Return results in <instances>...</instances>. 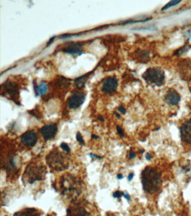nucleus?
Listing matches in <instances>:
<instances>
[{"mask_svg": "<svg viewBox=\"0 0 191 216\" xmlns=\"http://www.w3.org/2000/svg\"><path fill=\"white\" fill-rule=\"evenodd\" d=\"M141 179L143 190L146 193L152 194L160 190L162 180L161 174L156 168L147 166L142 171Z\"/></svg>", "mask_w": 191, "mask_h": 216, "instance_id": "f257e3e1", "label": "nucleus"}, {"mask_svg": "<svg viewBox=\"0 0 191 216\" xmlns=\"http://www.w3.org/2000/svg\"><path fill=\"white\" fill-rule=\"evenodd\" d=\"M82 189V181L70 174L62 176L59 182V191L61 195L70 199L79 197Z\"/></svg>", "mask_w": 191, "mask_h": 216, "instance_id": "f03ea898", "label": "nucleus"}, {"mask_svg": "<svg viewBox=\"0 0 191 216\" xmlns=\"http://www.w3.org/2000/svg\"><path fill=\"white\" fill-rule=\"evenodd\" d=\"M47 174V168L41 162H30L26 166L22 177L24 185L33 184L38 181L44 180Z\"/></svg>", "mask_w": 191, "mask_h": 216, "instance_id": "7ed1b4c3", "label": "nucleus"}, {"mask_svg": "<svg viewBox=\"0 0 191 216\" xmlns=\"http://www.w3.org/2000/svg\"><path fill=\"white\" fill-rule=\"evenodd\" d=\"M45 160L51 169L56 171H64L68 169L70 163V155L54 148L46 156Z\"/></svg>", "mask_w": 191, "mask_h": 216, "instance_id": "20e7f679", "label": "nucleus"}, {"mask_svg": "<svg viewBox=\"0 0 191 216\" xmlns=\"http://www.w3.org/2000/svg\"><path fill=\"white\" fill-rule=\"evenodd\" d=\"M142 77L147 82L157 86L163 85L165 79L164 71L159 67L147 69Z\"/></svg>", "mask_w": 191, "mask_h": 216, "instance_id": "39448f33", "label": "nucleus"}, {"mask_svg": "<svg viewBox=\"0 0 191 216\" xmlns=\"http://www.w3.org/2000/svg\"><path fill=\"white\" fill-rule=\"evenodd\" d=\"M38 139V135L34 130L26 131L20 137V142L22 145L27 148H31L36 145Z\"/></svg>", "mask_w": 191, "mask_h": 216, "instance_id": "423d86ee", "label": "nucleus"}, {"mask_svg": "<svg viewBox=\"0 0 191 216\" xmlns=\"http://www.w3.org/2000/svg\"><path fill=\"white\" fill-rule=\"evenodd\" d=\"M16 155L15 154H10L5 158L4 161L2 162V168L8 174H14L17 172L18 168L16 162Z\"/></svg>", "mask_w": 191, "mask_h": 216, "instance_id": "0eeeda50", "label": "nucleus"}, {"mask_svg": "<svg viewBox=\"0 0 191 216\" xmlns=\"http://www.w3.org/2000/svg\"><path fill=\"white\" fill-rule=\"evenodd\" d=\"M58 131V127L56 123L45 125L40 129V133L45 141L51 140L56 136Z\"/></svg>", "mask_w": 191, "mask_h": 216, "instance_id": "6e6552de", "label": "nucleus"}, {"mask_svg": "<svg viewBox=\"0 0 191 216\" xmlns=\"http://www.w3.org/2000/svg\"><path fill=\"white\" fill-rule=\"evenodd\" d=\"M180 134L183 142L191 144V118L187 120L181 125Z\"/></svg>", "mask_w": 191, "mask_h": 216, "instance_id": "1a4fd4ad", "label": "nucleus"}, {"mask_svg": "<svg viewBox=\"0 0 191 216\" xmlns=\"http://www.w3.org/2000/svg\"><path fill=\"white\" fill-rule=\"evenodd\" d=\"M85 95L82 92H76L68 99V105L71 109H77L80 108L85 101Z\"/></svg>", "mask_w": 191, "mask_h": 216, "instance_id": "9d476101", "label": "nucleus"}, {"mask_svg": "<svg viewBox=\"0 0 191 216\" xmlns=\"http://www.w3.org/2000/svg\"><path fill=\"white\" fill-rule=\"evenodd\" d=\"M118 87V81L114 77H109L104 81L101 90L105 94H112Z\"/></svg>", "mask_w": 191, "mask_h": 216, "instance_id": "9b49d317", "label": "nucleus"}, {"mask_svg": "<svg viewBox=\"0 0 191 216\" xmlns=\"http://www.w3.org/2000/svg\"><path fill=\"white\" fill-rule=\"evenodd\" d=\"M67 216H91L80 203H77L67 210Z\"/></svg>", "mask_w": 191, "mask_h": 216, "instance_id": "f8f14e48", "label": "nucleus"}, {"mask_svg": "<svg viewBox=\"0 0 191 216\" xmlns=\"http://www.w3.org/2000/svg\"><path fill=\"white\" fill-rule=\"evenodd\" d=\"M165 102L169 105L171 106H175L178 105V104L180 100V96L179 94L174 89H170L169 90L165 96Z\"/></svg>", "mask_w": 191, "mask_h": 216, "instance_id": "ddd939ff", "label": "nucleus"}, {"mask_svg": "<svg viewBox=\"0 0 191 216\" xmlns=\"http://www.w3.org/2000/svg\"><path fill=\"white\" fill-rule=\"evenodd\" d=\"M82 46L78 42L69 43L63 48V52L73 55H80L82 54Z\"/></svg>", "mask_w": 191, "mask_h": 216, "instance_id": "4468645a", "label": "nucleus"}, {"mask_svg": "<svg viewBox=\"0 0 191 216\" xmlns=\"http://www.w3.org/2000/svg\"><path fill=\"white\" fill-rule=\"evenodd\" d=\"M2 87H4V90L6 93L12 97V99H15L16 96L18 95V87L15 83L6 81L4 83V86H2Z\"/></svg>", "mask_w": 191, "mask_h": 216, "instance_id": "2eb2a0df", "label": "nucleus"}, {"mask_svg": "<svg viewBox=\"0 0 191 216\" xmlns=\"http://www.w3.org/2000/svg\"><path fill=\"white\" fill-rule=\"evenodd\" d=\"M13 216H41L40 211L35 208H26L17 211Z\"/></svg>", "mask_w": 191, "mask_h": 216, "instance_id": "dca6fc26", "label": "nucleus"}, {"mask_svg": "<svg viewBox=\"0 0 191 216\" xmlns=\"http://www.w3.org/2000/svg\"><path fill=\"white\" fill-rule=\"evenodd\" d=\"M87 78H88V76L86 75L84 76H82V77L77 78L75 82L76 85L77 86H80V87L84 85L85 83L86 82V81L87 80Z\"/></svg>", "mask_w": 191, "mask_h": 216, "instance_id": "f3484780", "label": "nucleus"}, {"mask_svg": "<svg viewBox=\"0 0 191 216\" xmlns=\"http://www.w3.org/2000/svg\"><path fill=\"white\" fill-rule=\"evenodd\" d=\"M180 2H181V1H178V0L171 1L170 2H169V3H167L165 6H164L163 7V8L161 9V11L166 10L168 9L169 8L171 7L172 6H175V5H178V3H179Z\"/></svg>", "mask_w": 191, "mask_h": 216, "instance_id": "a211bd4d", "label": "nucleus"}, {"mask_svg": "<svg viewBox=\"0 0 191 216\" xmlns=\"http://www.w3.org/2000/svg\"><path fill=\"white\" fill-rule=\"evenodd\" d=\"M47 91V86L44 83H43L40 85L37 88V92L40 95H43L46 93Z\"/></svg>", "mask_w": 191, "mask_h": 216, "instance_id": "6ab92c4d", "label": "nucleus"}, {"mask_svg": "<svg viewBox=\"0 0 191 216\" xmlns=\"http://www.w3.org/2000/svg\"><path fill=\"white\" fill-rule=\"evenodd\" d=\"M60 147L62 149V150L65 151L66 153H70L71 151V149L69 146V145H68L67 143L65 142H62L61 144L60 145Z\"/></svg>", "mask_w": 191, "mask_h": 216, "instance_id": "aec40b11", "label": "nucleus"}, {"mask_svg": "<svg viewBox=\"0 0 191 216\" xmlns=\"http://www.w3.org/2000/svg\"><path fill=\"white\" fill-rule=\"evenodd\" d=\"M76 140L81 144V145H85L84 140L83 139V137L82 136V134L80 132H77L76 136Z\"/></svg>", "mask_w": 191, "mask_h": 216, "instance_id": "412c9836", "label": "nucleus"}, {"mask_svg": "<svg viewBox=\"0 0 191 216\" xmlns=\"http://www.w3.org/2000/svg\"><path fill=\"white\" fill-rule=\"evenodd\" d=\"M124 194V192H122V191H116L113 193V196L114 198L120 199L122 196H123Z\"/></svg>", "mask_w": 191, "mask_h": 216, "instance_id": "4be33fe9", "label": "nucleus"}, {"mask_svg": "<svg viewBox=\"0 0 191 216\" xmlns=\"http://www.w3.org/2000/svg\"><path fill=\"white\" fill-rule=\"evenodd\" d=\"M117 128V132H118V135L121 137H123L124 136V131L123 130V129L121 128L120 126L119 125H117L116 127Z\"/></svg>", "mask_w": 191, "mask_h": 216, "instance_id": "5701e85b", "label": "nucleus"}, {"mask_svg": "<svg viewBox=\"0 0 191 216\" xmlns=\"http://www.w3.org/2000/svg\"><path fill=\"white\" fill-rule=\"evenodd\" d=\"M89 156L92 158V159H103V157L102 156H99V155H98L96 154H94L90 153L89 154Z\"/></svg>", "mask_w": 191, "mask_h": 216, "instance_id": "b1692460", "label": "nucleus"}, {"mask_svg": "<svg viewBox=\"0 0 191 216\" xmlns=\"http://www.w3.org/2000/svg\"><path fill=\"white\" fill-rule=\"evenodd\" d=\"M118 110H119V112H121L122 114H126V109H125L123 106H122V105H121V106L118 108Z\"/></svg>", "mask_w": 191, "mask_h": 216, "instance_id": "393cba45", "label": "nucleus"}, {"mask_svg": "<svg viewBox=\"0 0 191 216\" xmlns=\"http://www.w3.org/2000/svg\"><path fill=\"white\" fill-rule=\"evenodd\" d=\"M135 156H136V154H135V152L133 151L132 149H131L129 151V160L133 159Z\"/></svg>", "mask_w": 191, "mask_h": 216, "instance_id": "a878e982", "label": "nucleus"}, {"mask_svg": "<svg viewBox=\"0 0 191 216\" xmlns=\"http://www.w3.org/2000/svg\"><path fill=\"white\" fill-rule=\"evenodd\" d=\"M133 177H134V174H133V172H131V173H130V174H129V175L128 176V177H127V179H128V180L129 181H131V180H132V179H133Z\"/></svg>", "mask_w": 191, "mask_h": 216, "instance_id": "bb28decb", "label": "nucleus"}, {"mask_svg": "<svg viewBox=\"0 0 191 216\" xmlns=\"http://www.w3.org/2000/svg\"><path fill=\"white\" fill-rule=\"evenodd\" d=\"M123 196L124 197V198L127 199L128 201H129V200H131V196H130V195H129L127 193H124V194Z\"/></svg>", "mask_w": 191, "mask_h": 216, "instance_id": "cd10ccee", "label": "nucleus"}, {"mask_svg": "<svg viewBox=\"0 0 191 216\" xmlns=\"http://www.w3.org/2000/svg\"><path fill=\"white\" fill-rule=\"evenodd\" d=\"M152 158V156L149 153H147L146 154V159L147 160H150Z\"/></svg>", "mask_w": 191, "mask_h": 216, "instance_id": "c85d7f7f", "label": "nucleus"}, {"mask_svg": "<svg viewBox=\"0 0 191 216\" xmlns=\"http://www.w3.org/2000/svg\"><path fill=\"white\" fill-rule=\"evenodd\" d=\"M117 178L118 179H123V176L122 174H117Z\"/></svg>", "mask_w": 191, "mask_h": 216, "instance_id": "c756f323", "label": "nucleus"}, {"mask_svg": "<svg viewBox=\"0 0 191 216\" xmlns=\"http://www.w3.org/2000/svg\"><path fill=\"white\" fill-rule=\"evenodd\" d=\"M91 138L93 139H98L99 138V137L98 136H97V135H91Z\"/></svg>", "mask_w": 191, "mask_h": 216, "instance_id": "7c9ffc66", "label": "nucleus"}, {"mask_svg": "<svg viewBox=\"0 0 191 216\" xmlns=\"http://www.w3.org/2000/svg\"><path fill=\"white\" fill-rule=\"evenodd\" d=\"M98 119L99 120H100L101 122H104V119H103V117L101 116V115H99L98 117Z\"/></svg>", "mask_w": 191, "mask_h": 216, "instance_id": "2f4dec72", "label": "nucleus"}, {"mask_svg": "<svg viewBox=\"0 0 191 216\" xmlns=\"http://www.w3.org/2000/svg\"><path fill=\"white\" fill-rule=\"evenodd\" d=\"M114 114H115V116L117 117V118H120V115L118 114V113H117V112H114Z\"/></svg>", "mask_w": 191, "mask_h": 216, "instance_id": "473e14b6", "label": "nucleus"}]
</instances>
